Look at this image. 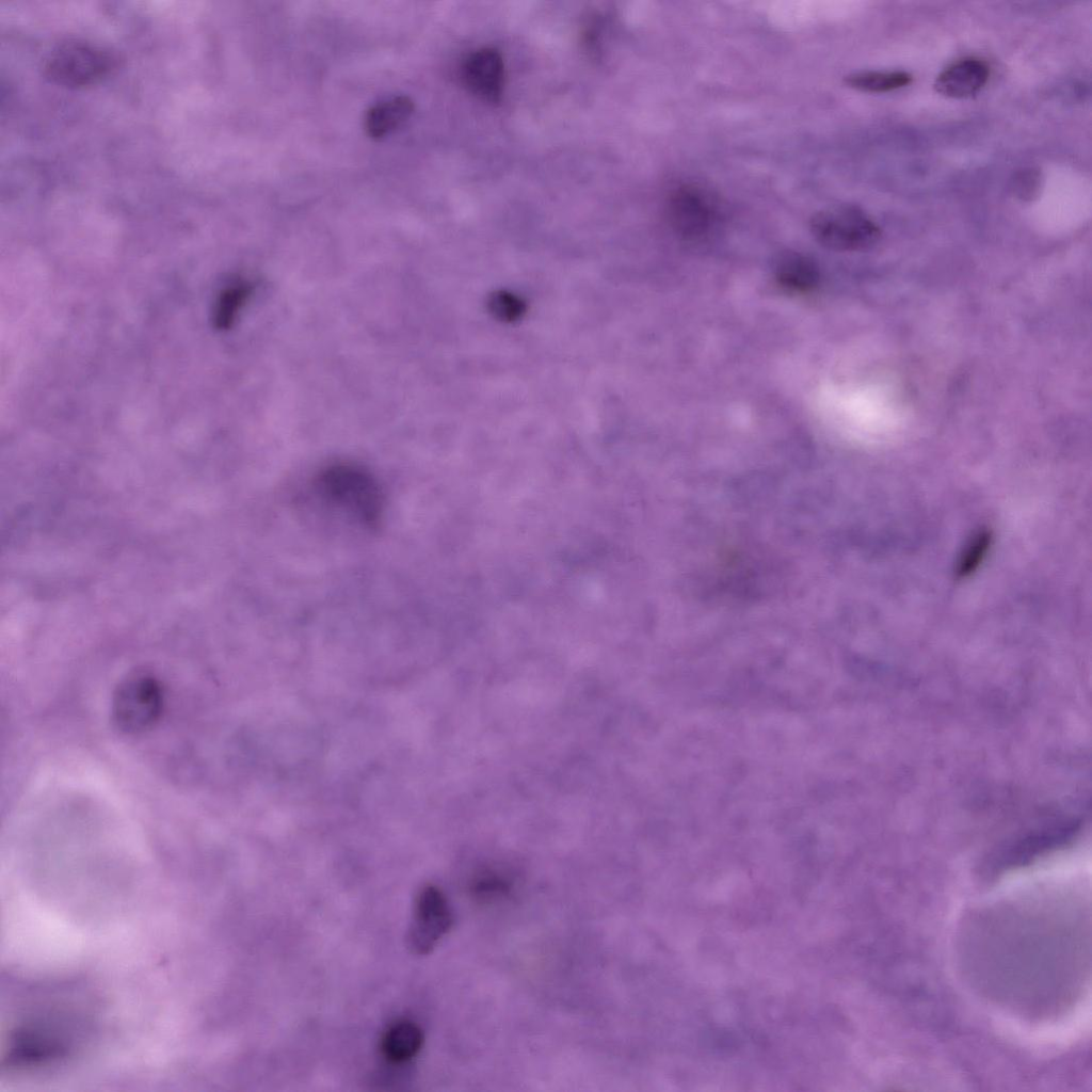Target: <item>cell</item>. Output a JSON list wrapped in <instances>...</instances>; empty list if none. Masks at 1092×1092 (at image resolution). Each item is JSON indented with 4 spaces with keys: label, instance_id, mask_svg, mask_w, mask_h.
<instances>
[{
    "label": "cell",
    "instance_id": "5",
    "mask_svg": "<svg viewBox=\"0 0 1092 1092\" xmlns=\"http://www.w3.org/2000/svg\"><path fill=\"white\" fill-rule=\"evenodd\" d=\"M163 693L151 675L138 673L124 679L115 689L111 718L117 729L138 734L150 728L159 719Z\"/></svg>",
    "mask_w": 1092,
    "mask_h": 1092
},
{
    "label": "cell",
    "instance_id": "13",
    "mask_svg": "<svg viewBox=\"0 0 1092 1092\" xmlns=\"http://www.w3.org/2000/svg\"><path fill=\"white\" fill-rule=\"evenodd\" d=\"M253 288L250 280L237 279L224 289L216 309V321L220 326L226 327L230 325L248 301Z\"/></svg>",
    "mask_w": 1092,
    "mask_h": 1092
},
{
    "label": "cell",
    "instance_id": "12",
    "mask_svg": "<svg viewBox=\"0 0 1092 1092\" xmlns=\"http://www.w3.org/2000/svg\"><path fill=\"white\" fill-rule=\"evenodd\" d=\"M912 76L906 71H860L846 77L848 86L867 93H885L906 86Z\"/></svg>",
    "mask_w": 1092,
    "mask_h": 1092
},
{
    "label": "cell",
    "instance_id": "4",
    "mask_svg": "<svg viewBox=\"0 0 1092 1092\" xmlns=\"http://www.w3.org/2000/svg\"><path fill=\"white\" fill-rule=\"evenodd\" d=\"M114 64L109 50L85 41L67 39L50 51L45 67L54 82L79 87L101 80Z\"/></svg>",
    "mask_w": 1092,
    "mask_h": 1092
},
{
    "label": "cell",
    "instance_id": "3",
    "mask_svg": "<svg viewBox=\"0 0 1092 1092\" xmlns=\"http://www.w3.org/2000/svg\"><path fill=\"white\" fill-rule=\"evenodd\" d=\"M809 228L823 246L842 252L863 251L874 245L881 236L879 226L861 208L839 205L816 212Z\"/></svg>",
    "mask_w": 1092,
    "mask_h": 1092
},
{
    "label": "cell",
    "instance_id": "7",
    "mask_svg": "<svg viewBox=\"0 0 1092 1092\" xmlns=\"http://www.w3.org/2000/svg\"><path fill=\"white\" fill-rule=\"evenodd\" d=\"M461 79L476 97L487 102L500 101L505 79L502 54L493 47L471 52L461 65Z\"/></svg>",
    "mask_w": 1092,
    "mask_h": 1092
},
{
    "label": "cell",
    "instance_id": "15",
    "mask_svg": "<svg viewBox=\"0 0 1092 1092\" xmlns=\"http://www.w3.org/2000/svg\"><path fill=\"white\" fill-rule=\"evenodd\" d=\"M1039 179L1038 173L1032 170L1022 172L1014 180L1013 190L1019 197H1031L1038 190Z\"/></svg>",
    "mask_w": 1092,
    "mask_h": 1092
},
{
    "label": "cell",
    "instance_id": "1",
    "mask_svg": "<svg viewBox=\"0 0 1092 1092\" xmlns=\"http://www.w3.org/2000/svg\"><path fill=\"white\" fill-rule=\"evenodd\" d=\"M317 486L327 503L367 527L378 524L382 496L375 480L364 469L348 464L331 466L321 472Z\"/></svg>",
    "mask_w": 1092,
    "mask_h": 1092
},
{
    "label": "cell",
    "instance_id": "10",
    "mask_svg": "<svg viewBox=\"0 0 1092 1092\" xmlns=\"http://www.w3.org/2000/svg\"><path fill=\"white\" fill-rule=\"evenodd\" d=\"M413 100L404 95L392 96L374 103L365 114L366 133L373 140H382L396 131L412 115Z\"/></svg>",
    "mask_w": 1092,
    "mask_h": 1092
},
{
    "label": "cell",
    "instance_id": "8",
    "mask_svg": "<svg viewBox=\"0 0 1092 1092\" xmlns=\"http://www.w3.org/2000/svg\"><path fill=\"white\" fill-rule=\"evenodd\" d=\"M989 65L977 58L961 59L946 67L935 79L934 90L946 97L967 98L987 82Z\"/></svg>",
    "mask_w": 1092,
    "mask_h": 1092
},
{
    "label": "cell",
    "instance_id": "9",
    "mask_svg": "<svg viewBox=\"0 0 1092 1092\" xmlns=\"http://www.w3.org/2000/svg\"><path fill=\"white\" fill-rule=\"evenodd\" d=\"M774 277L785 290L794 293H808L819 284L820 274L816 263L809 257L798 252L782 253L774 262Z\"/></svg>",
    "mask_w": 1092,
    "mask_h": 1092
},
{
    "label": "cell",
    "instance_id": "2",
    "mask_svg": "<svg viewBox=\"0 0 1092 1092\" xmlns=\"http://www.w3.org/2000/svg\"><path fill=\"white\" fill-rule=\"evenodd\" d=\"M720 200L709 189L696 182H680L667 196L665 209L675 232L687 241H703L717 229L721 219Z\"/></svg>",
    "mask_w": 1092,
    "mask_h": 1092
},
{
    "label": "cell",
    "instance_id": "14",
    "mask_svg": "<svg viewBox=\"0 0 1092 1092\" xmlns=\"http://www.w3.org/2000/svg\"><path fill=\"white\" fill-rule=\"evenodd\" d=\"M991 539L992 537L989 532H980L975 537L960 563L959 573L961 576L970 574L977 567L979 562L982 560V557L987 551Z\"/></svg>",
    "mask_w": 1092,
    "mask_h": 1092
},
{
    "label": "cell",
    "instance_id": "6",
    "mask_svg": "<svg viewBox=\"0 0 1092 1092\" xmlns=\"http://www.w3.org/2000/svg\"><path fill=\"white\" fill-rule=\"evenodd\" d=\"M452 922V912L444 893L433 885L423 887L416 898L413 920L407 930V948L415 954H428L448 933Z\"/></svg>",
    "mask_w": 1092,
    "mask_h": 1092
},
{
    "label": "cell",
    "instance_id": "11",
    "mask_svg": "<svg viewBox=\"0 0 1092 1092\" xmlns=\"http://www.w3.org/2000/svg\"><path fill=\"white\" fill-rule=\"evenodd\" d=\"M423 1033L411 1021H399L390 1025L381 1040L383 1056L391 1063H403L413 1059L421 1049Z\"/></svg>",
    "mask_w": 1092,
    "mask_h": 1092
}]
</instances>
